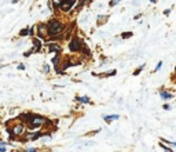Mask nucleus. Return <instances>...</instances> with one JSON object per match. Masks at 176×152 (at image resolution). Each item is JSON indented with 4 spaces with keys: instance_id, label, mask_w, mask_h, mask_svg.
Wrapping results in <instances>:
<instances>
[{
    "instance_id": "obj_1",
    "label": "nucleus",
    "mask_w": 176,
    "mask_h": 152,
    "mask_svg": "<svg viewBox=\"0 0 176 152\" xmlns=\"http://www.w3.org/2000/svg\"><path fill=\"white\" fill-rule=\"evenodd\" d=\"M47 37H50V42L63 39V32L66 29L65 24H62L58 18H51L47 22Z\"/></svg>"
},
{
    "instance_id": "obj_2",
    "label": "nucleus",
    "mask_w": 176,
    "mask_h": 152,
    "mask_svg": "<svg viewBox=\"0 0 176 152\" xmlns=\"http://www.w3.org/2000/svg\"><path fill=\"white\" fill-rule=\"evenodd\" d=\"M51 125H52V122L50 119H47V118L41 116V115H37V113H33L31 122L28 123V129H29V130H35V129L48 127V126H51Z\"/></svg>"
},
{
    "instance_id": "obj_3",
    "label": "nucleus",
    "mask_w": 176,
    "mask_h": 152,
    "mask_svg": "<svg viewBox=\"0 0 176 152\" xmlns=\"http://www.w3.org/2000/svg\"><path fill=\"white\" fill-rule=\"evenodd\" d=\"M26 126L23 123H17L11 127V134H10V140H14V138H22L26 133Z\"/></svg>"
},
{
    "instance_id": "obj_4",
    "label": "nucleus",
    "mask_w": 176,
    "mask_h": 152,
    "mask_svg": "<svg viewBox=\"0 0 176 152\" xmlns=\"http://www.w3.org/2000/svg\"><path fill=\"white\" fill-rule=\"evenodd\" d=\"M83 40L80 39L78 36H73L69 42V50L72 53H80V50L83 47Z\"/></svg>"
},
{
    "instance_id": "obj_5",
    "label": "nucleus",
    "mask_w": 176,
    "mask_h": 152,
    "mask_svg": "<svg viewBox=\"0 0 176 152\" xmlns=\"http://www.w3.org/2000/svg\"><path fill=\"white\" fill-rule=\"evenodd\" d=\"M77 0H63L61 3V6L58 7V10H61L62 13H69L72 8L74 7V4H76Z\"/></svg>"
},
{
    "instance_id": "obj_6",
    "label": "nucleus",
    "mask_w": 176,
    "mask_h": 152,
    "mask_svg": "<svg viewBox=\"0 0 176 152\" xmlns=\"http://www.w3.org/2000/svg\"><path fill=\"white\" fill-rule=\"evenodd\" d=\"M36 35H37V37L40 40L46 39L47 37V25L43 24V22H40V24L36 25Z\"/></svg>"
},
{
    "instance_id": "obj_7",
    "label": "nucleus",
    "mask_w": 176,
    "mask_h": 152,
    "mask_svg": "<svg viewBox=\"0 0 176 152\" xmlns=\"http://www.w3.org/2000/svg\"><path fill=\"white\" fill-rule=\"evenodd\" d=\"M32 116H33V113L32 112H22V113H19V115L17 116V119L19 120V123H23V125L26 126V125L31 122Z\"/></svg>"
},
{
    "instance_id": "obj_8",
    "label": "nucleus",
    "mask_w": 176,
    "mask_h": 152,
    "mask_svg": "<svg viewBox=\"0 0 176 152\" xmlns=\"http://www.w3.org/2000/svg\"><path fill=\"white\" fill-rule=\"evenodd\" d=\"M48 53H55V54H61L62 53V47L61 44H58L56 42H51L48 44Z\"/></svg>"
},
{
    "instance_id": "obj_9",
    "label": "nucleus",
    "mask_w": 176,
    "mask_h": 152,
    "mask_svg": "<svg viewBox=\"0 0 176 152\" xmlns=\"http://www.w3.org/2000/svg\"><path fill=\"white\" fill-rule=\"evenodd\" d=\"M32 43H33V48H32V51H33V53H40L41 46H43V42L39 39V37H33V39H32Z\"/></svg>"
},
{
    "instance_id": "obj_10",
    "label": "nucleus",
    "mask_w": 176,
    "mask_h": 152,
    "mask_svg": "<svg viewBox=\"0 0 176 152\" xmlns=\"http://www.w3.org/2000/svg\"><path fill=\"white\" fill-rule=\"evenodd\" d=\"M160 97L164 100V101H168V100H171L173 96H172L171 93H168V91H165V90H161V91H160Z\"/></svg>"
},
{
    "instance_id": "obj_11",
    "label": "nucleus",
    "mask_w": 176,
    "mask_h": 152,
    "mask_svg": "<svg viewBox=\"0 0 176 152\" xmlns=\"http://www.w3.org/2000/svg\"><path fill=\"white\" fill-rule=\"evenodd\" d=\"M103 119H105V122H106V123H110V122H113V120L120 119V116H118V115H105V116H103Z\"/></svg>"
},
{
    "instance_id": "obj_12",
    "label": "nucleus",
    "mask_w": 176,
    "mask_h": 152,
    "mask_svg": "<svg viewBox=\"0 0 176 152\" xmlns=\"http://www.w3.org/2000/svg\"><path fill=\"white\" fill-rule=\"evenodd\" d=\"M80 51L83 53V56H84V57H88V58L91 57V50L87 47L85 44H83V47H81V50H80Z\"/></svg>"
},
{
    "instance_id": "obj_13",
    "label": "nucleus",
    "mask_w": 176,
    "mask_h": 152,
    "mask_svg": "<svg viewBox=\"0 0 176 152\" xmlns=\"http://www.w3.org/2000/svg\"><path fill=\"white\" fill-rule=\"evenodd\" d=\"M77 101H80L81 104H90L91 102V100H90V97H76Z\"/></svg>"
},
{
    "instance_id": "obj_14",
    "label": "nucleus",
    "mask_w": 176,
    "mask_h": 152,
    "mask_svg": "<svg viewBox=\"0 0 176 152\" xmlns=\"http://www.w3.org/2000/svg\"><path fill=\"white\" fill-rule=\"evenodd\" d=\"M50 1H51V4H52L54 8H58L59 6H61V3L63 1V0H50Z\"/></svg>"
},
{
    "instance_id": "obj_15",
    "label": "nucleus",
    "mask_w": 176,
    "mask_h": 152,
    "mask_svg": "<svg viewBox=\"0 0 176 152\" xmlns=\"http://www.w3.org/2000/svg\"><path fill=\"white\" fill-rule=\"evenodd\" d=\"M19 36H21V37H25V36H29V28H23L22 31L19 32Z\"/></svg>"
},
{
    "instance_id": "obj_16",
    "label": "nucleus",
    "mask_w": 176,
    "mask_h": 152,
    "mask_svg": "<svg viewBox=\"0 0 176 152\" xmlns=\"http://www.w3.org/2000/svg\"><path fill=\"white\" fill-rule=\"evenodd\" d=\"M143 69H145V64H143V65H140L139 68H136V71L133 72V76H138V75H139V73H140V72H142Z\"/></svg>"
},
{
    "instance_id": "obj_17",
    "label": "nucleus",
    "mask_w": 176,
    "mask_h": 152,
    "mask_svg": "<svg viewBox=\"0 0 176 152\" xmlns=\"http://www.w3.org/2000/svg\"><path fill=\"white\" fill-rule=\"evenodd\" d=\"M160 147H161V148H162V149H164L165 152H173L172 149H171V148H169V147H167V145L164 144V143H160Z\"/></svg>"
},
{
    "instance_id": "obj_18",
    "label": "nucleus",
    "mask_w": 176,
    "mask_h": 152,
    "mask_svg": "<svg viewBox=\"0 0 176 152\" xmlns=\"http://www.w3.org/2000/svg\"><path fill=\"white\" fill-rule=\"evenodd\" d=\"M35 33H36V26H32V28H29V36L35 37Z\"/></svg>"
},
{
    "instance_id": "obj_19",
    "label": "nucleus",
    "mask_w": 176,
    "mask_h": 152,
    "mask_svg": "<svg viewBox=\"0 0 176 152\" xmlns=\"http://www.w3.org/2000/svg\"><path fill=\"white\" fill-rule=\"evenodd\" d=\"M131 36H132V32H127V33H123V35H121L123 39H128V37H131Z\"/></svg>"
},
{
    "instance_id": "obj_20",
    "label": "nucleus",
    "mask_w": 176,
    "mask_h": 152,
    "mask_svg": "<svg viewBox=\"0 0 176 152\" xmlns=\"http://www.w3.org/2000/svg\"><path fill=\"white\" fill-rule=\"evenodd\" d=\"M43 72L44 73H50V66L47 64H44V66H43Z\"/></svg>"
},
{
    "instance_id": "obj_21",
    "label": "nucleus",
    "mask_w": 176,
    "mask_h": 152,
    "mask_svg": "<svg viewBox=\"0 0 176 152\" xmlns=\"http://www.w3.org/2000/svg\"><path fill=\"white\" fill-rule=\"evenodd\" d=\"M120 1H121V0H112V1L109 3V6H110V7H113V6H116L117 3H120Z\"/></svg>"
},
{
    "instance_id": "obj_22",
    "label": "nucleus",
    "mask_w": 176,
    "mask_h": 152,
    "mask_svg": "<svg viewBox=\"0 0 176 152\" xmlns=\"http://www.w3.org/2000/svg\"><path fill=\"white\" fill-rule=\"evenodd\" d=\"M116 73H117V71H116V69H113L112 72H107V73H105V76H114Z\"/></svg>"
},
{
    "instance_id": "obj_23",
    "label": "nucleus",
    "mask_w": 176,
    "mask_h": 152,
    "mask_svg": "<svg viewBox=\"0 0 176 152\" xmlns=\"http://www.w3.org/2000/svg\"><path fill=\"white\" fill-rule=\"evenodd\" d=\"M7 145H10V143H7V141H1V140H0V147H7Z\"/></svg>"
},
{
    "instance_id": "obj_24",
    "label": "nucleus",
    "mask_w": 176,
    "mask_h": 152,
    "mask_svg": "<svg viewBox=\"0 0 176 152\" xmlns=\"http://www.w3.org/2000/svg\"><path fill=\"white\" fill-rule=\"evenodd\" d=\"M31 54H33V51H32V50H29V51H25V53H23V57H29Z\"/></svg>"
},
{
    "instance_id": "obj_25",
    "label": "nucleus",
    "mask_w": 176,
    "mask_h": 152,
    "mask_svg": "<svg viewBox=\"0 0 176 152\" xmlns=\"http://www.w3.org/2000/svg\"><path fill=\"white\" fill-rule=\"evenodd\" d=\"M161 66H162V61H160V62H158V64H157V66H155V69H154V71H155V72H157V71H158V69H160Z\"/></svg>"
},
{
    "instance_id": "obj_26",
    "label": "nucleus",
    "mask_w": 176,
    "mask_h": 152,
    "mask_svg": "<svg viewBox=\"0 0 176 152\" xmlns=\"http://www.w3.org/2000/svg\"><path fill=\"white\" fill-rule=\"evenodd\" d=\"M26 152H37V148H28Z\"/></svg>"
},
{
    "instance_id": "obj_27",
    "label": "nucleus",
    "mask_w": 176,
    "mask_h": 152,
    "mask_svg": "<svg viewBox=\"0 0 176 152\" xmlns=\"http://www.w3.org/2000/svg\"><path fill=\"white\" fill-rule=\"evenodd\" d=\"M162 108H164L165 111H169V109H171V106H169L168 104H164V106H162Z\"/></svg>"
},
{
    "instance_id": "obj_28",
    "label": "nucleus",
    "mask_w": 176,
    "mask_h": 152,
    "mask_svg": "<svg viewBox=\"0 0 176 152\" xmlns=\"http://www.w3.org/2000/svg\"><path fill=\"white\" fill-rule=\"evenodd\" d=\"M18 69H19V71H23V69H25V65L19 64V65H18Z\"/></svg>"
},
{
    "instance_id": "obj_29",
    "label": "nucleus",
    "mask_w": 176,
    "mask_h": 152,
    "mask_svg": "<svg viewBox=\"0 0 176 152\" xmlns=\"http://www.w3.org/2000/svg\"><path fill=\"white\" fill-rule=\"evenodd\" d=\"M162 141H165L167 144H172V145H173V147H176V143H171V141H167V140H162Z\"/></svg>"
},
{
    "instance_id": "obj_30",
    "label": "nucleus",
    "mask_w": 176,
    "mask_h": 152,
    "mask_svg": "<svg viewBox=\"0 0 176 152\" xmlns=\"http://www.w3.org/2000/svg\"><path fill=\"white\" fill-rule=\"evenodd\" d=\"M0 152H7V149H6V147H0Z\"/></svg>"
},
{
    "instance_id": "obj_31",
    "label": "nucleus",
    "mask_w": 176,
    "mask_h": 152,
    "mask_svg": "<svg viewBox=\"0 0 176 152\" xmlns=\"http://www.w3.org/2000/svg\"><path fill=\"white\" fill-rule=\"evenodd\" d=\"M140 17H142V14H136V15H135V19H138V18H140Z\"/></svg>"
},
{
    "instance_id": "obj_32",
    "label": "nucleus",
    "mask_w": 176,
    "mask_h": 152,
    "mask_svg": "<svg viewBox=\"0 0 176 152\" xmlns=\"http://www.w3.org/2000/svg\"><path fill=\"white\" fill-rule=\"evenodd\" d=\"M150 1H151V3H155V1H157V0H150Z\"/></svg>"
},
{
    "instance_id": "obj_33",
    "label": "nucleus",
    "mask_w": 176,
    "mask_h": 152,
    "mask_svg": "<svg viewBox=\"0 0 176 152\" xmlns=\"http://www.w3.org/2000/svg\"><path fill=\"white\" fill-rule=\"evenodd\" d=\"M175 72H176V68H175Z\"/></svg>"
}]
</instances>
